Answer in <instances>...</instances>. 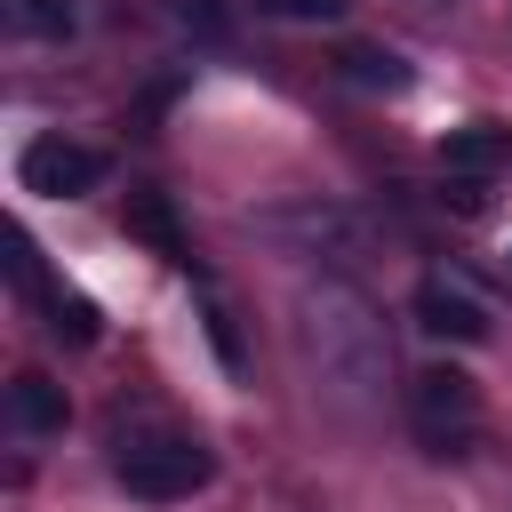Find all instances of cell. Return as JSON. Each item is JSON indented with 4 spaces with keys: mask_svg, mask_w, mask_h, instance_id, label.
Listing matches in <instances>:
<instances>
[{
    "mask_svg": "<svg viewBox=\"0 0 512 512\" xmlns=\"http://www.w3.org/2000/svg\"><path fill=\"white\" fill-rule=\"evenodd\" d=\"M176 16H184L200 40H232V8H224V0H176Z\"/></svg>",
    "mask_w": 512,
    "mask_h": 512,
    "instance_id": "4fadbf2b",
    "label": "cell"
},
{
    "mask_svg": "<svg viewBox=\"0 0 512 512\" xmlns=\"http://www.w3.org/2000/svg\"><path fill=\"white\" fill-rule=\"evenodd\" d=\"M264 8H272V16H296V24H336L352 0H264Z\"/></svg>",
    "mask_w": 512,
    "mask_h": 512,
    "instance_id": "5bb4252c",
    "label": "cell"
},
{
    "mask_svg": "<svg viewBox=\"0 0 512 512\" xmlns=\"http://www.w3.org/2000/svg\"><path fill=\"white\" fill-rule=\"evenodd\" d=\"M16 184L40 192V200H88L104 184V152L80 144V136H32L16 152Z\"/></svg>",
    "mask_w": 512,
    "mask_h": 512,
    "instance_id": "5b68a950",
    "label": "cell"
},
{
    "mask_svg": "<svg viewBox=\"0 0 512 512\" xmlns=\"http://www.w3.org/2000/svg\"><path fill=\"white\" fill-rule=\"evenodd\" d=\"M120 224H128V240H144L152 256H168V264H192L184 216H176V200H168L160 184H128V200H120Z\"/></svg>",
    "mask_w": 512,
    "mask_h": 512,
    "instance_id": "52a82bcc",
    "label": "cell"
},
{
    "mask_svg": "<svg viewBox=\"0 0 512 512\" xmlns=\"http://www.w3.org/2000/svg\"><path fill=\"white\" fill-rule=\"evenodd\" d=\"M336 72H344L352 88H376V96H400V88H408V64H400L392 48H368V40L336 48Z\"/></svg>",
    "mask_w": 512,
    "mask_h": 512,
    "instance_id": "30bf717a",
    "label": "cell"
},
{
    "mask_svg": "<svg viewBox=\"0 0 512 512\" xmlns=\"http://www.w3.org/2000/svg\"><path fill=\"white\" fill-rule=\"evenodd\" d=\"M64 416H72V400H64V384H48L40 368H24V376L8 384V424H16L24 440H56Z\"/></svg>",
    "mask_w": 512,
    "mask_h": 512,
    "instance_id": "ba28073f",
    "label": "cell"
},
{
    "mask_svg": "<svg viewBox=\"0 0 512 512\" xmlns=\"http://www.w3.org/2000/svg\"><path fill=\"white\" fill-rule=\"evenodd\" d=\"M112 480L136 504H184V496H200L216 480V456H208V440L152 424V432H120L112 440Z\"/></svg>",
    "mask_w": 512,
    "mask_h": 512,
    "instance_id": "7a4b0ae2",
    "label": "cell"
},
{
    "mask_svg": "<svg viewBox=\"0 0 512 512\" xmlns=\"http://www.w3.org/2000/svg\"><path fill=\"white\" fill-rule=\"evenodd\" d=\"M408 424H416V440L432 448V456H464L472 448V432H480V392H472V376L464 368H424V376H408Z\"/></svg>",
    "mask_w": 512,
    "mask_h": 512,
    "instance_id": "3957f363",
    "label": "cell"
},
{
    "mask_svg": "<svg viewBox=\"0 0 512 512\" xmlns=\"http://www.w3.org/2000/svg\"><path fill=\"white\" fill-rule=\"evenodd\" d=\"M296 352L320 376V392L336 408H376L392 384V336L384 312L368 304V288L352 280H312L296 296Z\"/></svg>",
    "mask_w": 512,
    "mask_h": 512,
    "instance_id": "6da1fadb",
    "label": "cell"
},
{
    "mask_svg": "<svg viewBox=\"0 0 512 512\" xmlns=\"http://www.w3.org/2000/svg\"><path fill=\"white\" fill-rule=\"evenodd\" d=\"M416 328H424V336H448V344H488V304H480L464 280L424 272V280H416Z\"/></svg>",
    "mask_w": 512,
    "mask_h": 512,
    "instance_id": "8992f818",
    "label": "cell"
},
{
    "mask_svg": "<svg viewBox=\"0 0 512 512\" xmlns=\"http://www.w3.org/2000/svg\"><path fill=\"white\" fill-rule=\"evenodd\" d=\"M0 24H8V40H72L80 8L72 0H0Z\"/></svg>",
    "mask_w": 512,
    "mask_h": 512,
    "instance_id": "9c48e42d",
    "label": "cell"
},
{
    "mask_svg": "<svg viewBox=\"0 0 512 512\" xmlns=\"http://www.w3.org/2000/svg\"><path fill=\"white\" fill-rule=\"evenodd\" d=\"M200 328H208V352L224 360V376H248V344H240V320H232V304H224V296H208Z\"/></svg>",
    "mask_w": 512,
    "mask_h": 512,
    "instance_id": "8fae6325",
    "label": "cell"
},
{
    "mask_svg": "<svg viewBox=\"0 0 512 512\" xmlns=\"http://www.w3.org/2000/svg\"><path fill=\"white\" fill-rule=\"evenodd\" d=\"M48 336H64V344H96V304L48 288Z\"/></svg>",
    "mask_w": 512,
    "mask_h": 512,
    "instance_id": "7c38bea8",
    "label": "cell"
},
{
    "mask_svg": "<svg viewBox=\"0 0 512 512\" xmlns=\"http://www.w3.org/2000/svg\"><path fill=\"white\" fill-rule=\"evenodd\" d=\"M248 224H256L264 240L296 248V256H352V248H360V224H352L336 200H320V192H304V200H280V208H256Z\"/></svg>",
    "mask_w": 512,
    "mask_h": 512,
    "instance_id": "277c9868",
    "label": "cell"
}]
</instances>
